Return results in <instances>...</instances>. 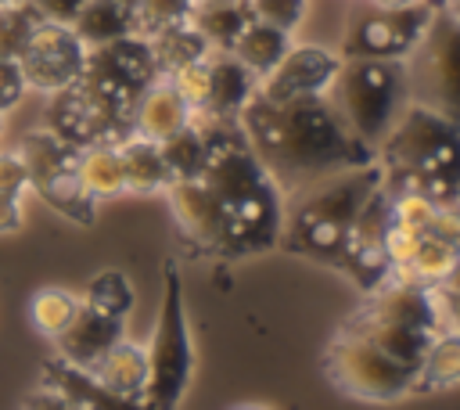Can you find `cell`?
<instances>
[{"label":"cell","mask_w":460,"mask_h":410,"mask_svg":"<svg viewBox=\"0 0 460 410\" xmlns=\"http://www.w3.org/2000/svg\"><path fill=\"white\" fill-rule=\"evenodd\" d=\"M392 194V223H399V227H410V230H420L424 234V227L431 223V216H435V201L431 198H424V194H417V191H388Z\"/></svg>","instance_id":"cell-35"},{"label":"cell","mask_w":460,"mask_h":410,"mask_svg":"<svg viewBox=\"0 0 460 410\" xmlns=\"http://www.w3.org/2000/svg\"><path fill=\"white\" fill-rule=\"evenodd\" d=\"M29 191V173L18 158V151H0V194L22 198Z\"/></svg>","instance_id":"cell-40"},{"label":"cell","mask_w":460,"mask_h":410,"mask_svg":"<svg viewBox=\"0 0 460 410\" xmlns=\"http://www.w3.org/2000/svg\"><path fill=\"white\" fill-rule=\"evenodd\" d=\"M288 47H291V32H284V29H277V25H270V22L252 18V22L241 29V36L234 40L230 54H234L255 79H262V76L273 72V65L288 54Z\"/></svg>","instance_id":"cell-24"},{"label":"cell","mask_w":460,"mask_h":410,"mask_svg":"<svg viewBox=\"0 0 460 410\" xmlns=\"http://www.w3.org/2000/svg\"><path fill=\"white\" fill-rule=\"evenodd\" d=\"M406 97L460 126V25L438 7L417 47L402 58Z\"/></svg>","instance_id":"cell-8"},{"label":"cell","mask_w":460,"mask_h":410,"mask_svg":"<svg viewBox=\"0 0 460 410\" xmlns=\"http://www.w3.org/2000/svg\"><path fill=\"white\" fill-rule=\"evenodd\" d=\"M83 61H86V43L75 36L72 25H58V22H36L29 43L18 54L25 86L40 94H58L72 86L83 76Z\"/></svg>","instance_id":"cell-12"},{"label":"cell","mask_w":460,"mask_h":410,"mask_svg":"<svg viewBox=\"0 0 460 410\" xmlns=\"http://www.w3.org/2000/svg\"><path fill=\"white\" fill-rule=\"evenodd\" d=\"M165 198H169V209H172V219L183 234V241L190 248H198L201 255H219L226 259V234H230V223H226V212L219 205V198L198 180H172L165 187Z\"/></svg>","instance_id":"cell-14"},{"label":"cell","mask_w":460,"mask_h":410,"mask_svg":"<svg viewBox=\"0 0 460 410\" xmlns=\"http://www.w3.org/2000/svg\"><path fill=\"white\" fill-rule=\"evenodd\" d=\"M158 147H162V158H165L172 180H190V176H198L201 165H205V133L198 129L194 119H190L183 129H176L172 137L158 140Z\"/></svg>","instance_id":"cell-31"},{"label":"cell","mask_w":460,"mask_h":410,"mask_svg":"<svg viewBox=\"0 0 460 410\" xmlns=\"http://www.w3.org/2000/svg\"><path fill=\"white\" fill-rule=\"evenodd\" d=\"M417 245H420V230H410V227L388 223V230H385V245H381V248H385V263H388L392 277H395V273H402V270L410 266V259H413Z\"/></svg>","instance_id":"cell-38"},{"label":"cell","mask_w":460,"mask_h":410,"mask_svg":"<svg viewBox=\"0 0 460 410\" xmlns=\"http://www.w3.org/2000/svg\"><path fill=\"white\" fill-rule=\"evenodd\" d=\"M43 385L61 392L72 406L79 410H144L140 399H126V396H115L111 388H104L93 370L86 367H75L68 363L65 356H50L43 363Z\"/></svg>","instance_id":"cell-17"},{"label":"cell","mask_w":460,"mask_h":410,"mask_svg":"<svg viewBox=\"0 0 460 410\" xmlns=\"http://www.w3.org/2000/svg\"><path fill=\"white\" fill-rule=\"evenodd\" d=\"M453 385H460V331L442 327L417 363V392H442Z\"/></svg>","instance_id":"cell-25"},{"label":"cell","mask_w":460,"mask_h":410,"mask_svg":"<svg viewBox=\"0 0 460 410\" xmlns=\"http://www.w3.org/2000/svg\"><path fill=\"white\" fill-rule=\"evenodd\" d=\"M456 255H460L456 245H449V241H442V237H435V234H420V245H417L410 266H406L402 273H395V277L417 281V284H435V288H438V284H446V277H449Z\"/></svg>","instance_id":"cell-29"},{"label":"cell","mask_w":460,"mask_h":410,"mask_svg":"<svg viewBox=\"0 0 460 410\" xmlns=\"http://www.w3.org/2000/svg\"><path fill=\"white\" fill-rule=\"evenodd\" d=\"M305 7H309V0H248L252 18L270 22V25L284 29V32H295L302 25Z\"/></svg>","instance_id":"cell-37"},{"label":"cell","mask_w":460,"mask_h":410,"mask_svg":"<svg viewBox=\"0 0 460 410\" xmlns=\"http://www.w3.org/2000/svg\"><path fill=\"white\" fill-rule=\"evenodd\" d=\"M194 119L190 104L176 94V86L158 76L129 108V126L137 137H147V140H165L172 137L176 129H183L187 122Z\"/></svg>","instance_id":"cell-16"},{"label":"cell","mask_w":460,"mask_h":410,"mask_svg":"<svg viewBox=\"0 0 460 410\" xmlns=\"http://www.w3.org/2000/svg\"><path fill=\"white\" fill-rule=\"evenodd\" d=\"M22 410H79V406H72L61 392H54V388H36V392H29L25 396V403H22Z\"/></svg>","instance_id":"cell-42"},{"label":"cell","mask_w":460,"mask_h":410,"mask_svg":"<svg viewBox=\"0 0 460 410\" xmlns=\"http://www.w3.org/2000/svg\"><path fill=\"white\" fill-rule=\"evenodd\" d=\"M25 76L18 68V58H0V115L11 111L25 97Z\"/></svg>","instance_id":"cell-39"},{"label":"cell","mask_w":460,"mask_h":410,"mask_svg":"<svg viewBox=\"0 0 460 410\" xmlns=\"http://www.w3.org/2000/svg\"><path fill=\"white\" fill-rule=\"evenodd\" d=\"M147 47H151V58L158 65V76H172L176 68L198 61L208 54V43L201 40V32L190 25V22H172L151 36H144Z\"/></svg>","instance_id":"cell-26"},{"label":"cell","mask_w":460,"mask_h":410,"mask_svg":"<svg viewBox=\"0 0 460 410\" xmlns=\"http://www.w3.org/2000/svg\"><path fill=\"white\" fill-rule=\"evenodd\" d=\"M442 288L460 291V255H456V263H453V270H449V277H446V284H442Z\"/></svg>","instance_id":"cell-45"},{"label":"cell","mask_w":460,"mask_h":410,"mask_svg":"<svg viewBox=\"0 0 460 410\" xmlns=\"http://www.w3.org/2000/svg\"><path fill=\"white\" fill-rule=\"evenodd\" d=\"M29 7H32V14H36L40 22L72 25L75 14H79V7H83V0H29Z\"/></svg>","instance_id":"cell-41"},{"label":"cell","mask_w":460,"mask_h":410,"mask_svg":"<svg viewBox=\"0 0 460 410\" xmlns=\"http://www.w3.org/2000/svg\"><path fill=\"white\" fill-rule=\"evenodd\" d=\"M75 176L93 201L126 194V169L119 144H90L75 151Z\"/></svg>","instance_id":"cell-22"},{"label":"cell","mask_w":460,"mask_h":410,"mask_svg":"<svg viewBox=\"0 0 460 410\" xmlns=\"http://www.w3.org/2000/svg\"><path fill=\"white\" fill-rule=\"evenodd\" d=\"M14 151H18V158H22L25 173H29V187H40V183H47V180H54V176H61V173H72L79 147H72L68 140H61V137L47 126V129L25 133Z\"/></svg>","instance_id":"cell-19"},{"label":"cell","mask_w":460,"mask_h":410,"mask_svg":"<svg viewBox=\"0 0 460 410\" xmlns=\"http://www.w3.org/2000/svg\"><path fill=\"white\" fill-rule=\"evenodd\" d=\"M388 191H417L435 205H460V126L446 115L406 104L374 147Z\"/></svg>","instance_id":"cell-3"},{"label":"cell","mask_w":460,"mask_h":410,"mask_svg":"<svg viewBox=\"0 0 460 410\" xmlns=\"http://www.w3.org/2000/svg\"><path fill=\"white\" fill-rule=\"evenodd\" d=\"M341 68V54L313 43H291L288 54L266 72L255 94L270 101H298V97H323Z\"/></svg>","instance_id":"cell-13"},{"label":"cell","mask_w":460,"mask_h":410,"mask_svg":"<svg viewBox=\"0 0 460 410\" xmlns=\"http://www.w3.org/2000/svg\"><path fill=\"white\" fill-rule=\"evenodd\" d=\"M327 101L345 119V126L377 147L399 111L410 104L402 61L385 58H341V68L327 90Z\"/></svg>","instance_id":"cell-5"},{"label":"cell","mask_w":460,"mask_h":410,"mask_svg":"<svg viewBox=\"0 0 460 410\" xmlns=\"http://www.w3.org/2000/svg\"><path fill=\"white\" fill-rule=\"evenodd\" d=\"M438 11V0H417L406 7H377L367 0V7L349 22L341 36V58H385V61H402L424 29L431 25Z\"/></svg>","instance_id":"cell-9"},{"label":"cell","mask_w":460,"mask_h":410,"mask_svg":"<svg viewBox=\"0 0 460 410\" xmlns=\"http://www.w3.org/2000/svg\"><path fill=\"white\" fill-rule=\"evenodd\" d=\"M47 126L68 140L72 147H90V144H122L133 126H129V108L104 97L101 90L86 86L75 79L72 86L50 94V119Z\"/></svg>","instance_id":"cell-10"},{"label":"cell","mask_w":460,"mask_h":410,"mask_svg":"<svg viewBox=\"0 0 460 410\" xmlns=\"http://www.w3.org/2000/svg\"><path fill=\"white\" fill-rule=\"evenodd\" d=\"M83 306L104 313V316H115V320H126L129 309H133V284L126 281V273L119 270H104L97 273L86 291H83Z\"/></svg>","instance_id":"cell-32"},{"label":"cell","mask_w":460,"mask_h":410,"mask_svg":"<svg viewBox=\"0 0 460 410\" xmlns=\"http://www.w3.org/2000/svg\"><path fill=\"white\" fill-rule=\"evenodd\" d=\"M119 4H122V7H129V11L137 7V0H119Z\"/></svg>","instance_id":"cell-50"},{"label":"cell","mask_w":460,"mask_h":410,"mask_svg":"<svg viewBox=\"0 0 460 410\" xmlns=\"http://www.w3.org/2000/svg\"><path fill=\"white\" fill-rule=\"evenodd\" d=\"M11 4H29V0H0V7H11Z\"/></svg>","instance_id":"cell-49"},{"label":"cell","mask_w":460,"mask_h":410,"mask_svg":"<svg viewBox=\"0 0 460 410\" xmlns=\"http://www.w3.org/2000/svg\"><path fill=\"white\" fill-rule=\"evenodd\" d=\"M234 410H270V406H259V403H241V406H234Z\"/></svg>","instance_id":"cell-48"},{"label":"cell","mask_w":460,"mask_h":410,"mask_svg":"<svg viewBox=\"0 0 460 410\" xmlns=\"http://www.w3.org/2000/svg\"><path fill=\"white\" fill-rule=\"evenodd\" d=\"M79 79L86 86L101 90L104 97L133 108V101L158 79V65L151 58L147 40L129 32V36L111 40V43L86 47V61H83V76Z\"/></svg>","instance_id":"cell-11"},{"label":"cell","mask_w":460,"mask_h":410,"mask_svg":"<svg viewBox=\"0 0 460 410\" xmlns=\"http://www.w3.org/2000/svg\"><path fill=\"white\" fill-rule=\"evenodd\" d=\"M187 22L201 32L208 50H230L241 29L252 22L248 0H194Z\"/></svg>","instance_id":"cell-23"},{"label":"cell","mask_w":460,"mask_h":410,"mask_svg":"<svg viewBox=\"0 0 460 410\" xmlns=\"http://www.w3.org/2000/svg\"><path fill=\"white\" fill-rule=\"evenodd\" d=\"M172 86H176V94L190 104V111H201L205 108V97H208V54L205 58H198V61H190V65H183V68H176L172 76H165Z\"/></svg>","instance_id":"cell-36"},{"label":"cell","mask_w":460,"mask_h":410,"mask_svg":"<svg viewBox=\"0 0 460 410\" xmlns=\"http://www.w3.org/2000/svg\"><path fill=\"white\" fill-rule=\"evenodd\" d=\"M22 227V198L0 194V234H14Z\"/></svg>","instance_id":"cell-43"},{"label":"cell","mask_w":460,"mask_h":410,"mask_svg":"<svg viewBox=\"0 0 460 410\" xmlns=\"http://www.w3.org/2000/svg\"><path fill=\"white\" fill-rule=\"evenodd\" d=\"M323 374L334 388L367 399V403H392L417 392V367L388 356L370 338L341 327L323 349Z\"/></svg>","instance_id":"cell-7"},{"label":"cell","mask_w":460,"mask_h":410,"mask_svg":"<svg viewBox=\"0 0 460 410\" xmlns=\"http://www.w3.org/2000/svg\"><path fill=\"white\" fill-rule=\"evenodd\" d=\"M377 7H406V4H417V0H370Z\"/></svg>","instance_id":"cell-47"},{"label":"cell","mask_w":460,"mask_h":410,"mask_svg":"<svg viewBox=\"0 0 460 410\" xmlns=\"http://www.w3.org/2000/svg\"><path fill=\"white\" fill-rule=\"evenodd\" d=\"M255 86H259V79L230 50H208V97H205V108L194 115L237 119L241 108L252 101Z\"/></svg>","instance_id":"cell-18"},{"label":"cell","mask_w":460,"mask_h":410,"mask_svg":"<svg viewBox=\"0 0 460 410\" xmlns=\"http://www.w3.org/2000/svg\"><path fill=\"white\" fill-rule=\"evenodd\" d=\"M194 0H137L133 7V32L137 36H151L172 22H187Z\"/></svg>","instance_id":"cell-33"},{"label":"cell","mask_w":460,"mask_h":410,"mask_svg":"<svg viewBox=\"0 0 460 410\" xmlns=\"http://www.w3.org/2000/svg\"><path fill=\"white\" fill-rule=\"evenodd\" d=\"M122 324L126 320L104 316V313H97V309H90V306L79 302V313L72 316V324L54 338L58 342V356H65L75 367L93 370L97 360L122 338Z\"/></svg>","instance_id":"cell-15"},{"label":"cell","mask_w":460,"mask_h":410,"mask_svg":"<svg viewBox=\"0 0 460 410\" xmlns=\"http://www.w3.org/2000/svg\"><path fill=\"white\" fill-rule=\"evenodd\" d=\"M438 7H442V11L460 25V0H438Z\"/></svg>","instance_id":"cell-46"},{"label":"cell","mask_w":460,"mask_h":410,"mask_svg":"<svg viewBox=\"0 0 460 410\" xmlns=\"http://www.w3.org/2000/svg\"><path fill=\"white\" fill-rule=\"evenodd\" d=\"M442 313H446V324L453 331H460V291L442 288Z\"/></svg>","instance_id":"cell-44"},{"label":"cell","mask_w":460,"mask_h":410,"mask_svg":"<svg viewBox=\"0 0 460 410\" xmlns=\"http://www.w3.org/2000/svg\"><path fill=\"white\" fill-rule=\"evenodd\" d=\"M0 133H4V115H0Z\"/></svg>","instance_id":"cell-51"},{"label":"cell","mask_w":460,"mask_h":410,"mask_svg":"<svg viewBox=\"0 0 460 410\" xmlns=\"http://www.w3.org/2000/svg\"><path fill=\"white\" fill-rule=\"evenodd\" d=\"M54 212H61L65 219H72V223H83V227H90L93 223V216H97V201L83 191V183H79V176H75V169L72 173H61V176H54V180H47V183H40V187H32Z\"/></svg>","instance_id":"cell-28"},{"label":"cell","mask_w":460,"mask_h":410,"mask_svg":"<svg viewBox=\"0 0 460 410\" xmlns=\"http://www.w3.org/2000/svg\"><path fill=\"white\" fill-rule=\"evenodd\" d=\"M194 122L205 133V165L198 180L219 198L230 223L226 259L273 248L284 227V191L252 151L237 119L194 115Z\"/></svg>","instance_id":"cell-2"},{"label":"cell","mask_w":460,"mask_h":410,"mask_svg":"<svg viewBox=\"0 0 460 410\" xmlns=\"http://www.w3.org/2000/svg\"><path fill=\"white\" fill-rule=\"evenodd\" d=\"M374 187H381V165L377 162L323 176V180L295 191L298 194L295 205L291 209L284 205L280 245L295 255H305V259H316V263L341 270L352 219Z\"/></svg>","instance_id":"cell-4"},{"label":"cell","mask_w":460,"mask_h":410,"mask_svg":"<svg viewBox=\"0 0 460 410\" xmlns=\"http://www.w3.org/2000/svg\"><path fill=\"white\" fill-rule=\"evenodd\" d=\"M36 14L29 4H11L0 7V58H18L22 47L29 43L32 29H36Z\"/></svg>","instance_id":"cell-34"},{"label":"cell","mask_w":460,"mask_h":410,"mask_svg":"<svg viewBox=\"0 0 460 410\" xmlns=\"http://www.w3.org/2000/svg\"><path fill=\"white\" fill-rule=\"evenodd\" d=\"M237 122L266 173L288 194L323 176L374 162V147L345 126L327 94L298 101H270L262 94H252Z\"/></svg>","instance_id":"cell-1"},{"label":"cell","mask_w":460,"mask_h":410,"mask_svg":"<svg viewBox=\"0 0 460 410\" xmlns=\"http://www.w3.org/2000/svg\"><path fill=\"white\" fill-rule=\"evenodd\" d=\"M93 378L111 388L115 396H126V399H140L144 385H147V349L129 342V338H119L93 367Z\"/></svg>","instance_id":"cell-20"},{"label":"cell","mask_w":460,"mask_h":410,"mask_svg":"<svg viewBox=\"0 0 460 410\" xmlns=\"http://www.w3.org/2000/svg\"><path fill=\"white\" fill-rule=\"evenodd\" d=\"M72 29L86 47H101L133 32V11L122 7L119 0H83Z\"/></svg>","instance_id":"cell-27"},{"label":"cell","mask_w":460,"mask_h":410,"mask_svg":"<svg viewBox=\"0 0 460 410\" xmlns=\"http://www.w3.org/2000/svg\"><path fill=\"white\" fill-rule=\"evenodd\" d=\"M119 155H122V169H126V191H133V194H158L162 191L165 194V187L172 183V173L162 158L158 140L129 133L119 144Z\"/></svg>","instance_id":"cell-21"},{"label":"cell","mask_w":460,"mask_h":410,"mask_svg":"<svg viewBox=\"0 0 460 410\" xmlns=\"http://www.w3.org/2000/svg\"><path fill=\"white\" fill-rule=\"evenodd\" d=\"M79 302L83 299L65 291V288H43L29 299V320L43 338H58L72 324V316L79 313Z\"/></svg>","instance_id":"cell-30"},{"label":"cell","mask_w":460,"mask_h":410,"mask_svg":"<svg viewBox=\"0 0 460 410\" xmlns=\"http://www.w3.org/2000/svg\"><path fill=\"white\" fill-rule=\"evenodd\" d=\"M194 370V349L183 313V288L172 263H165V295L158 309V324L147 345V385L140 392L144 410H176Z\"/></svg>","instance_id":"cell-6"}]
</instances>
